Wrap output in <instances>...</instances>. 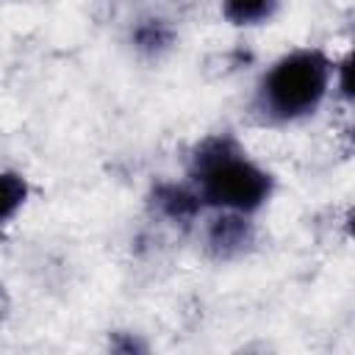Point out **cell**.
<instances>
[{
    "label": "cell",
    "mask_w": 355,
    "mask_h": 355,
    "mask_svg": "<svg viewBox=\"0 0 355 355\" xmlns=\"http://www.w3.org/2000/svg\"><path fill=\"white\" fill-rule=\"evenodd\" d=\"M252 244H255V227L247 214L214 211V216L205 225V250L214 258H219V261L239 258Z\"/></svg>",
    "instance_id": "3"
},
{
    "label": "cell",
    "mask_w": 355,
    "mask_h": 355,
    "mask_svg": "<svg viewBox=\"0 0 355 355\" xmlns=\"http://www.w3.org/2000/svg\"><path fill=\"white\" fill-rule=\"evenodd\" d=\"M8 313V294H6V288L0 286V319Z\"/></svg>",
    "instance_id": "8"
},
{
    "label": "cell",
    "mask_w": 355,
    "mask_h": 355,
    "mask_svg": "<svg viewBox=\"0 0 355 355\" xmlns=\"http://www.w3.org/2000/svg\"><path fill=\"white\" fill-rule=\"evenodd\" d=\"M150 202L164 219L178 222V225H189L205 211V205H202L200 194L191 189V183H158L153 189Z\"/></svg>",
    "instance_id": "4"
},
{
    "label": "cell",
    "mask_w": 355,
    "mask_h": 355,
    "mask_svg": "<svg viewBox=\"0 0 355 355\" xmlns=\"http://www.w3.org/2000/svg\"><path fill=\"white\" fill-rule=\"evenodd\" d=\"M336 61L322 47H297L258 78L252 111L266 125H291L313 116L333 92Z\"/></svg>",
    "instance_id": "2"
},
{
    "label": "cell",
    "mask_w": 355,
    "mask_h": 355,
    "mask_svg": "<svg viewBox=\"0 0 355 355\" xmlns=\"http://www.w3.org/2000/svg\"><path fill=\"white\" fill-rule=\"evenodd\" d=\"M219 6H222V17L230 25L252 28L269 22L277 14L280 0H219Z\"/></svg>",
    "instance_id": "5"
},
{
    "label": "cell",
    "mask_w": 355,
    "mask_h": 355,
    "mask_svg": "<svg viewBox=\"0 0 355 355\" xmlns=\"http://www.w3.org/2000/svg\"><path fill=\"white\" fill-rule=\"evenodd\" d=\"M31 197L28 178L14 169H0V227L8 225Z\"/></svg>",
    "instance_id": "7"
},
{
    "label": "cell",
    "mask_w": 355,
    "mask_h": 355,
    "mask_svg": "<svg viewBox=\"0 0 355 355\" xmlns=\"http://www.w3.org/2000/svg\"><path fill=\"white\" fill-rule=\"evenodd\" d=\"M189 183L211 211H233L252 216L272 191L275 178L261 166L230 133L205 136L189 155Z\"/></svg>",
    "instance_id": "1"
},
{
    "label": "cell",
    "mask_w": 355,
    "mask_h": 355,
    "mask_svg": "<svg viewBox=\"0 0 355 355\" xmlns=\"http://www.w3.org/2000/svg\"><path fill=\"white\" fill-rule=\"evenodd\" d=\"M172 39H175V33H172L169 22L158 19V17L139 19V25L133 28V47L150 58H158L161 53H166L172 47Z\"/></svg>",
    "instance_id": "6"
}]
</instances>
